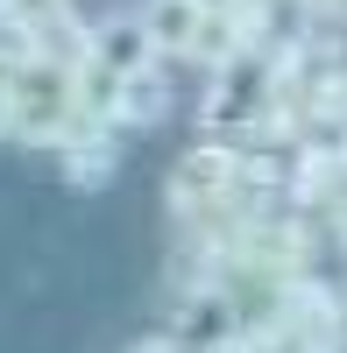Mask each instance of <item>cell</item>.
<instances>
[{
	"label": "cell",
	"mask_w": 347,
	"mask_h": 353,
	"mask_svg": "<svg viewBox=\"0 0 347 353\" xmlns=\"http://www.w3.org/2000/svg\"><path fill=\"white\" fill-rule=\"evenodd\" d=\"M78 121V64L71 57H28L8 71V134L15 141H71Z\"/></svg>",
	"instance_id": "cell-1"
},
{
	"label": "cell",
	"mask_w": 347,
	"mask_h": 353,
	"mask_svg": "<svg viewBox=\"0 0 347 353\" xmlns=\"http://www.w3.org/2000/svg\"><path fill=\"white\" fill-rule=\"evenodd\" d=\"M270 113V57L263 50H241L234 64H220V85L206 99V121L213 128H255Z\"/></svg>",
	"instance_id": "cell-2"
},
{
	"label": "cell",
	"mask_w": 347,
	"mask_h": 353,
	"mask_svg": "<svg viewBox=\"0 0 347 353\" xmlns=\"http://www.w3.org/2000/svg\"><path fill=\"white\" fill-rule=\"evenodd\" d=\"M170 113V78L163 64H142L128 78H113V99H106V128H156Z\"/></svg>",
	"instance_id": "cell-3"
},
{
	"label": "cell",
	"mask_w": 347,
	"mask_h": 353,
	"mask_svg": "<svg viewBox=\"0 0 347 353\" xmlns=\"http://www.w3.org/2000/svg\"><path fill=\"white\" fill-rule=\"evenodd\" d=\"M85 57H93L100 71L128 78V71H142V64H156V43H149V28H142V21L128 14V21H106V28H93V36H85Z\"/></svg>",
	"instance_id": "cell-4"
},
{
	"label": "cell",
	"mask_w": 347,
	"mask_h": 353,
	"mask_svg": "<svg viewBox=\"0 0 347 353\" xmlns=\"http://www.w3.org/2000/svg\"><path fill=\"white\" fill-rule=\"evenodd\" d=\"M135 21L149 28L156 57H191L198 28H206V8H198V0H142V14H135Z\"/></svg>",
	"instance_id": "cell-5"
},
{
	"label": "cell",
	"mask_w": 347,
	"mask_h": 353,
	"mask_svg": "<svg viewBox=\"0 0 347 353\" xmlns=\"http://www.w3.org/2000/svg\"><path fill=\"white\" fill-rule=\"evenodd\" d=\"M113 176H121V149H113L106 128L64 141V184H71V191H106Z\"/></svg>",
	"instance_id": "cell-6"
},
{
	"label": "cell",
	"mask_w": 347,
	"mask_h": 353,
	"mask_svg": "<svg viewBox=\"0 0 347 353\" xmlns=\"http://www.w3.org/2000/svg\"><path fill=\"white\" fill-rule=\"evenodd\" d=\"M28 57H43V28H36V14L21 8V0H0V64H28Z\"/></svg>",
	"instance_id": "cell-7"
},
{
	"label": "cell",
	"mask_w": 347,
	"mask_h": 353,
	"mask_svg": "<svg viewBox=\"0 0 347 353\" xmlns=\"http://www.w3.org/2000/svg\"><path fill=\"white\" fill-rule=\"evenodd\" d=\"M135 353H185L178 339H149V346H135Z\"/></svg>",
	"instance_id": "cell-8"
},
{
	"label": "cell",
	"mask_w": 347,
	"mask_h": 353,
	"mask_svg": "<svg viewBox=\"0 0 347 353\" xmlns=\"http://www.w3.org/2000/svg\"><path fill=\"white\" fill-rule=\"evenodd\" d=\"M198 8H206V14H220V8H234V0H198Z\"/></svg>",
	"instance_id": "cell-9"
}]
</instances>
